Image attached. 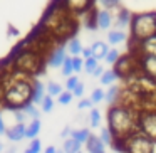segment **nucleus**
Returning <instances> with one entry per match:
<instances>
[{
  "mask_svg": "<svg viewBox=\"0 0 156 153\" xmlns=\"http://www.w3.org/2000/svg\"><path fill=\"white\" fill-rule=\"evenodd\" d=\"M39 25L62 44L74 37L76 31H77V19L66 9L62 0H55L47 9Z\"/></svg>",
  "mask_w": 156,
  "mask_h": 153,
  "instance_id": "nucleus-1",
  "label": "nucleus"
},
{
  "mask_svg": "<svg viewBox=\"0 0 156 153\" xmlns=\"http://www.w3.org/2000/svg\"><path fill=\"white\" fill-rule=\"evenodd\" d=\"M138 115H139L138 109L121 104V103L109 106L108 128L111 129L114 141H121L131 133L138 131Z\"/></svg>",
  "mask_w": 156,
  "mask_h": 153,
  "instance_id": "nucleus-2",
  "label": "nucleus"
},
{
  "mask_svg": "<svg viewBox=\"0 0 156 153\" xmlns=\"http://www.w3.org/2000/svg\"><path fill=\"white\" fill-rule=\"evenodd\" d=\"M10 62L15 71L22 72V74L29 76L32 79H37V76L42 74L45 66H47V59H44L42 56L29 51V49L22 47V46H19L14 51V54L10 57Z\"/></svg>",
  "mask_w": 156,
  "mask_h": 153,
  "instance_id": "nucleus-3",
  "label": "nucleus"
},
{
  "mask_svg": "<svg viewBox=\"0 0 156 153\" xmlns=\"http://www.w3.org/2000/svg\"><path fill=\"white\" fill-rule=\"evenodd\" d=\"M32 84H34V79L27 78L9 86L4 93V108L15 111L29 104L32 101Z\"/></svg>",
  "mask_w": 156,
  "mask_h": 153,
  "instance_id": "nucleus-4",
  "label": "nucleus"
},
{
  "mask_svg": "<svg viewBox=\"0 0 156 153\" xmlns=\"http://www.w3.org/2000/svg\"><path fill=\"white\" fill-rule=\"evenodd\" d=\"M129 31L133 42H141L151 35H156V12H143L133 15Z\"/></svg>",
  "mask_w": 156,
  "mask_h": 153,
  "instance_id": "nucleus-5",
  "label": "nucleus"
},
{
  "mask_svg": "<svg viewBox=\"0 0 156 153\" xmlns=\"http://www.w3.org/2000/svg\"><path fill=\"white\" fill-rule=\"evenodd\" d=\"M153 140H149L146 135H143L141 131H134L129 136H126L121 141H114L112 148L122 153H151Z\"/></svg>",
  "mask_w": 156,
  "mask_h": 153,
  "instance_id": "nucleus-6",
  "label": "nucleus"
},
{
  "mask_svg": "<svg viewBox=\"0 0 156 153\" xmlns=\"http://www.w3.org/2000/svg\"><path fill=\"white\" fill-rule=\"evenodd\" d=\"M112 71L118 74V78H131V76H134L136 72H139V59L138 56L134 54H126V56H121V57L118 59V62L114 64V69Z\"/></svg>",
  "mask_w": 156,
  "mask_h": 153,
  "instance_id": "nucleus-7",
  "label": "nucleus"
},
{
  "mask_svg": "<svg viewBox=\"0 0 156 153\" xmlns=\"http://www.w3.org/2000/svg\"><path fill=\"white\" fill-rule=\"evenodd\" d=\"M138 129L149 140L156 141V111H139Z\"/></svg>",
  "mask_w": 156,
  "mask_h": 153,
  "instance_id": "nucleus-8",
  "label": "nucleus"
},
{
  "mask_svg": "<svg viewBox=\"0 0 156 153\" xmlns=\"http://www.w3.org/2000/svg\"><path fill=\"white\" fill-rule=\"evenodd\" d=\"M131 54L138 56H156V35H151V37L144 39L141 42H133L131 41Z\"/></svg>",
  "mask_w": 156,
  "mask_h": 153,
  "instance_id": "nucleus-9",
  "label": "nucleus"
},
{
  "mask_svg": "<svg viewBox=\"0 0 156 153\" xmlns=\"http://www.w3.org/2000/svg\"><path fill=\"white\" fill-rule=\"evenodd\" d=\"M92 2L94 0H62V4L66 5V9L74 15H81V14H86V12H91Z\"/></svg>",
  "mask_w": 156,
  "mask_h": 153,
  "instance_id": "nucleus-10",
  "label": "nucleus"
},
{
  "mask_svg": "<svg viewBox=\"0 0 156 153\" xmlns=\"http://www.w3.org/2000/svg\"><path fill=\"white\" fill-rule=\"evenodd\" d=\"M139 59V72L146 78L156 81V56H141Z\"/></svg>",
  "mask_w": 156,
  "mask_h": 153,
  "instance_id": "nucleus-11",
  "label": "nucleus"
},
{
  "mask_svg": "<svg viewBox=\"0 0 156 153\" xmlns=\"http://www.w3.org/2000/svg\"><path fill=\"white\" fill-rule=\"evenodd\" d=\"M66 57H67V49H66V46H59L47 57V66H51V67H62Z\"/></svg>",
  "mask_w": 156,
  "mask_h": 153,
  "instance_id": "nucleus-12",
  "label": "nucleus"
},
{
  "mask_svg": "<svg viewBox=\"0 0 156 153\" xmlns=\"http://www.w3.org/2000/svg\"><path fill=\"white\" fill-rule=\"evenodd\" d=\"M25 123H15L14 126H9L7 128V133H5V136H7L9 141L12 143H19L22 141V140L25 138Z\"/></svg>",
  "mask_w": 156,
  "mask_h": 153,
  "instance_id": "nucleus-13",
  "label": "nucleus"
},
{
  "mask_svg": "<svg viewBox=\"0 0 156 153\" xmlns=\"http://www.w3.org/2000/svg\"><path fill=\"white\" fill-rule=\"evenodd\" d=\"M47 96V91H45V84H42L39 79H34V84H32V101L35 106H41L42 99Z\"/></svg>",
  "mask_w": 156,
  "mask_h": 153,
  "instance_id": "nucleus-14",
  "label": "nucleus"
},
{
  "mask_svg": "<svg viewBox=\"0 0 156 153\" xmlns=\"http://www.w3.org/2000/svg\"><path fill=\"white\" fill-rule=\"evenodd\" d=\"M112 24V15L109 10H96V27L102 29V31H108Z\"/></svg>",
  "mask_w": 156,
  "mask_h": 153,
  "instance_id": "nucleus-15",
  "label": "nucleus"
},
{
  "mask_svg": "<svg viewBox=\"0 0 156 153\" xmlns=\"http://www.w3.org/2000/svg\"><path fill=\"white\" fill-rule=\"evenodd\" d=\"M86 150L87 153H106V145L99 140L98 135H91L86 141Z\"/></svg>",
  "mask_w": 156,
  "mask_h": 153,
  "instance_id": "nucleus-16",
  "label": "nucleus"
},
{
  "mask_svg": "<svg viewBox=\"0 0 156 153\" xmlns=\"http://www.w3.org/2000/svg\"><path fill=\"white\" fill-rule=\"evenodd\" d=\"M41 128H42V123H41V118L39 119H30V123H27L25 126V138L27 140H35L41 133Z\"/></svg>",
  "mask_w": 156,
  "mask_h": 153,
  "instance_id": "nucleus-17",
  "label": "nucleus"
},
{
  "mask_svg": "<svg viewBox=\"0 0 156 153\" xmlns=\"http://www.w3.org/2000/svg\"><path fill=\"white\" fill-rule=\"evenodd\" d=\"M91 49H92V57H96L98 61L99 59H106V56H108V52H109V46L102 41H96L94 44L91 46Z\"/></svg>",
  "mask_w": 156,
  "mask_h": 153,
  "instance_id": "nucleus-18",
  "label": "nucleus"
},
{
  "mask_svg": "<svg viewBox=\"0 0 156 153\" xmlns=\"http://www.w3.org/2000/svg\"><path fill=\"white\" fill-rule=\"evenodd\" d=\"M119 99H121V88H119V86H114V84L109 86V89L106 91L104 101L108 103L109 106H114L119 103Z\"/></svg>",
  "mask_w": 156,
  "mask_h": 153,
  "instance_id": "nucleus-19",
  "label": "nucleus"
},
{
  "mask_svg": "<svg viewBox=\"0 0 156 153\" xmlns=\"http://www.w3.org/2000/svg\"><path fill=\"white\" fill-rule=\"evenodd\" d=\"M131 19H133V15L129 14V10H126V9H119L118 15H116V25L119 27V31L124 29V27H128V25L131 24Z\"/></svg>",
  "mask_w": 156,
  "mask_h": 153,
  "instance_id": "nucleus-20",
  "label": "nucleus"
},
{
  "mask_svg": "<svg viewBox=\"0 0 156 153\" xmlns=\"http://www.w3.org/2000/svg\"><path fill=\"white\" fill-rule=\"evenodd\" d=\"M66 49H67V52L71 54V57H76V56H81L82 52V44L81 41H79L77 37H72L71 41H67V46H66Z\"/></svg>",
  "mask_w": 156,
  "mask_h": 153,
  "instance_id": "nucleus-21",
  "label": "nucleus"
},
{
  "mask_svg": "<svg viewBox=\"0 0 156 153\" xmlns=\"http://www.w3.org/2000/svg\"><path fill=\"white\" fill-rule=\"evenodd\" d=\"M92 133L89 131L87 128H77V129H72L71 131V138H74L76 141H79L81 145H86V141L89 140Z\"/></svg>",
  "mask_w": 156,
  "mask_h": 153,
  "instance_id": "nucleus-22",
  "label": "nucleus"
},
{
  "mask_svg": "<svg viewBox=\"0 0 156 153\" xmlns=\"http://www.w3.org/2000/svg\"><path fill=\"white\" fill-rule=\"evenodd\" d=\"M81 143L76 141L74 138H66L64 140V145H62V150H64V153H79L81 151Z\"/></svg>",
  "mask_w": 156,
  "mask_h": 153,
  "instance_id": "nucleus-23",
  "label": "nucleus"
},
{
  "mask_svg": "<svg viewBox=\"0 0 156 153\" xmlns=\"http://www.w3.org/2000/svg\"><path fill=\"white\" fill-rule=\"evenodd\" d=\"M126 41V34L122 31H111V32H108V42L111 46H118V44H121V42H124Z\"/></svg>",
  "mask_w": 156,
  "mask_h": 153,
  "instance_id": "nucleus-24",
  "label": "nucleus"
},
{
  "mask_svg": "<svg viewBox=\"0 0 156 153\" xmlns=\"http://www.w3.org/2000/svg\"><path fill=\"white\" fill-rule=\"evenodd\" d=\"M98 136H99V140H101L106 146H114V136H112L111 129H109L108 126H102Z\"/></svg>",
  "mask_w": 156,
  "mask_h": 153,
  "instance_id": "nucleus-25",
  "label": "nucleus"
},
{
  "mask_svg": "<svg viewBox=\"0 0 156 153\" xmlns=\"http://www.w3.org/2000/svg\"><path fill=\"white\" fill-rule=\"evenodd\" d=\"M45 91H47V94L49 96H52V98H59V96L62 94V86L59 84V82H54V81H51L47 86H45Z\"/></svg>",
  "mask_w": 156,
  "mask_h": 153,
  "instance_id": "nucleus-26",
  "label": "nucleus"
},
{
  "mask_svg": "<svg viewBox=\"0 0 156 153\" xmlns=\"http://www.w3.org/2000/svg\"><path fill=\"white\" fill-rule=\"evenodd\" d=\"M89 126L91 128H99L101 126V111L96 108H92L89 111Z\"/></svg>",
  "mask_w": 156,
  "mask_h": 153,
  "instance_id": "nucleus-27",
  "label": "nucleus"
},
{
  "mask_svg": "<svg viewBox=\"0 0 156 153\" xmlns=\"http://www.w3.org/2000/svg\"><path fill=\"white\" fill-rule=\"evenodd\" d=\"M99 79H101V84L102 86H112V84H114V81L118 79V74H116L112 69H109V71H104V74H102Z\"/></svg>",
  "mask_w": 156,
  "mask_h": 153,
  "instance_id": "nucleus-28",
  "label": "nucleus"
},
{
  "mask_svg": "<svg viewBox=\"0 0 156 153\" xmlns=\"http://www.w3.org/2000/svg\"><path fill=\"white\" fill-rule=\"evenodd\" d=\"M22 111H24L25 116H29L30 119H39V115H41V111L37 109V106H35L34 103H29V104H25L24 108H22Z\"/></svg>",
  "mask_w": 156,
  "mask_h": 153,
  "instance_id": "nucleus-29",
  "label": "nucleus"
},
{
  "mask_svg": "<svg viewBox=\"0 0 156 153\" xmlns=\"http://www.w3.org/2000/svg\"><path fill=\"white\" fill-rule=\"evenodd\" d=\"M61 71H62V76H66V78H71V76H74V67H72V57H66V61H64V64H62V67H61Z\"/></svg>",
  "mask_w": 156,
  "mask_h": 153,
  "instance_id": "nucleus-30",
  "label": "nucleus"
},
{
  "mask_svg": "<svg viewBox=\"0 0 156 153\" xmlns=\"http://www.w3.org/2000/svg\"><path fill=\"white\" fill-rule=\"evenodd\" d=\"M104 98H106V91L102 88H96L94 91L91 93V101H92V104H98V103H101V101H104Z\"/></svg>",
  "mask_w": 156,
  "mask_h": 153,
  "instance_id": "nucleus-31",
  "label": "nucleus"
},
{
  "mask_svg": "<svg viewBox=\"0 0 156 153\" xmlns=\"http://www.w3.org/2000/svg\"><path fill=\"white\" fill-rule=\"evenodd\" d=\"M99 66V61L96 57H89V59H84V71L87 74L92 76V72L96 71V67Z\"/></svg>",
  "mask_w": 156,
  "mask_h": 153,
  "instance_id": "nucleus-32",
  "label": "nucleus"
},
{
  "mask_svg": "<svg viewBox=\"0 0 156 153\" xmlns=\"http://www.w3.org/2000/svg\"><path fill=\"white\" fill-rule=\"evenodd\" d=\"M52 109H54V98L47 94L44 99H42V103H41V111L42 113H51Z\"/></svg>",
  "mask_w": 156,
  "mask_h": 153,
  "instance_id": "nucleus-33",
  "label": "nucleus"
},
{
  "mask_svg": "<svg viewBox=\"0 0 156 153\" xmlns=\"http://www.w3.org/2000/svg\"><path fill=\"white\" fill-rule=\"evenodd\" d=\"M42 151V143L41 140H30V145H29V148L25 150L24 153H41Z\"/></svg>",
  "mask_w": 156,
  "mask_h": 153,
  "instance_id": "nucleus-34",
  "label": "nucleus"
},
{
  "mask_svg": "<svg viewBox=\"0 0 156 153\" xmlns=\"http://www.w3.org/2000/svg\"><path fill=\"white\" fill-rule=\"evenodd\" d=\"M119 57H121V54H119L118 49H109L108 56H106V62H108V64H112V66H114L116 62H118Z\"/></svg>",
  "mask_w": 156,
  "mask_h": 153,
  "instance_id": "nucleus-35",
  "label": "nucleus"
},
{
  "mask_svg": "<svg viewBox=\"0 0 156 153\" xmlns=\"http://www.w3.org/2000/svg\"><path fill=\"white\" fill-rule=\"evenodd\" d=\"M72 99H74V94H72L71 91H62V94L57 98V103H59V104H64L66 106V104H71Z\"/></svg>",
  "mask_w": 156,
  "mask_h": 153,
  "instance_id": "nucleus-36",
  "label": "nucleus"
},
{
  "mask_svg": "<svg viewBox=\"0 0 156 153\" xmlns=\"http://www.w3.org/2000/svg\"><path fill=\"white\" fill-rule=\"evenodd\" d=\"M99 4L102 5L104 10H111V9H118L121 0H99Z\"/></svg>",
  "mask_w": 156,
  "mask_h": 153,
  "instance_id": "nucleus-37",
  "label": "nucleus"
},
{
  "mask_svg": "<svg viewBox=\"0 0 156 153\" xmlns=\"http://www.w3.org/2000/svg\"><path fill=\"white\" fill-rule=\"evenodd\" d=\"M79 82H81V81H79L77 76H71V78H67V81H66V91H71L72 93Z\"/></svg>",
  "mask_w": 156,
  "mask_h": 153,
  "instance_id": "nucleus-38",
  "label": "nucleus"
},
{
  "mask_svg": "<svg viewBox=\"0 0 156 153\" xmlns=\"http://www.w3.org/2000/svg\"><path fill=\"white\" fill-rule=\"evenodd\" d=\"M72 67H74V72H81L84 69V59L81 56H76L72 57Z\"/></svg>",
  "mask_w": 156,
  "mask_h": 153,
  "instance_id": "nucleus-39",
  "label": "nucleus"
},
{
  "mask_svg": "<svg viewBox=\"0 0 156 153\" xmlns=\"http://www.w3.org/2000/svg\"><path fill=\"white\" fill-rule=\"evenodd\" d=\"M14 118H15V123H25V113L22 109H15L14 111Z\"/></svg>",
  "mask_w": 156,
  "mask_h": 153,
  "instance_id": "nucleus-40",
  "label": "nucleus"
},
{
  "mask_svg": "<svg viewBox=\"0 0 156 153\" xmlns=\"http://www.w3.org/2000/svg\"><path fill=\"white\" fill-rule=\"evenodd\" d=\"M84 82H79L77 86H76V89L72 91V94H74V98H82L84 96Z\"/></svg>",
  "mask_w": 156,
  "mask_h": 153,
  "instance_id": "nucleus-41",
  "label": "nucleus"
},
{
  "mask_svg": "<svg viewBox=\"0 0 156 153\" xmlns=\"http://www.w3.org/2000/svg\"><path fill=\"white\" fill-rule=\"evenodd\" d=\"M77 108L79 109H92V101L91 99H81L77 103Z\"/></svg>",
  "mask_w": 156,
  "mask_h": 153,
  "instance_id": "nucleus-42",
  "label": "nucleus"
},
{
  "mask_svg": "<svg viewBox=\"0 0 156 153\" xmlns=\"http://www.w3.org/2000/svg\"><path fill=\"white\" fill-rule=\"evenodd\" d=\"M7 133V125L4 121V116H2V109H0V136Z\"/></svg>",
  "mask_w": 156,
  "mask_h": 153,
  "instance_id": "nucleus-43",
  "label": "nucleus"
},
{
  "mask_svg": "<svg viewBox=\"0 0 156 153\" xmlns=\"http://www.w3.org/2000/svg\"><path fill=\"white\" fill-rule=\"evenodd\" d=\"M81 56H82V59L92 57V49L91 47H84V49H82V52H81Z\"/></svg>",
  "mask_w": 156,
  "mask_h": 153,
  "instance_id": "nucleus-44",
  "label": "nucleus"
},
{
  "mask_svg": "<svg viewBox=\"0 0 156 153\" xmlns=\"http://www.w3.org/2000/svg\"><path fill=\"white\" fill-rule=\"evenodd\" d=\"M102 74H104V67H102V66L101 64H99L98 66V67H96V71L94 72H92V76H94V78H101V76Z\"/></svg>",
  "mask_w": 156,
  "mask_h": 153,
  "instance_id": "nucleus-45",
  "label": "nucleus"
},
{
  "mask_svg": "<svg viewBox=\"0 0 156 153\" xmlns=\"http://www.w3.org/2000/svg\"><path fill=\"white\" fill-rule=\"evenodd\" d=\"M71 131H72V129L69 128V126H66V128H64V129H62V131H61V138H62V140L69 138V136H71Z\"/></svg>",
  "mask_w": 156,
  "mask_h": 153,
  "instance_id": "nucleus-46",
  "label": "nucleus"
},
{
  "mask_svg": "<svg viewBox=\"0 0 156 153\" xmlns=\"http://www.w3.org/2000/svg\"><path fill=\"white\" fill-rule=\"evenodd\" d=\"M44 153H57V148H55V146H47V148L44 150Z\"/></svg>",
  "mask_w": 156,
  "mask_h": 153,
  "instance_id": "nucleus-47",
  "label": "nucleus"
},
{
  "mask_svg": "<svg viewBox=\"0 0 156 153\" xmlns=\"http://www.w3.org/2000/svg\"><path fill=\"white\" fill-rule=\"evenodd\" d=\"M2 151H4V143L0 141V153H2Z\"/></svg>",
  "mask_w": 156,
  "mask_h": 153,
  "instance_id": "nucleus-48",
  "label": "nucleus"
},
{
  "mask_svg": "<svg viewBox=\"0 0 156 153\" xmlns=\"http://www.w3.org/2000/svg\"><path fill=\"white\" fill-rule=\"evenodd\" d=\"M57 153H64V150H62V148H57Z\"/></svg>",
  "mask_w": 156,
  "mask_h": 153,
  "instance_id": "nucleus-49",
  "label": "nucleus"
},
{
  "mask_svg": "<svg viewBox=\"0 0 156 153\" xmlns=\"http://www.w3.org/2000/svg\"><path fill=\"white\" fill-rule=\"evenodd\" d=\"M79 153H82V151H79Z\"/></svg>",
  "mask_w": 156,
  "mask_h": 153,
  "instance_id": "nucleus-50",
  "label": "nucleus"
}]
</instances>
